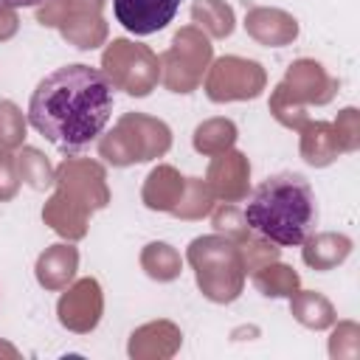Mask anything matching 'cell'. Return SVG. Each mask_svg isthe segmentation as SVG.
I'll return each instance as SVG.
<instances>
[{"mask_svg": "<svg viewBox=\"0 0 360 360\" xmlns=\"http://www.w3.org/2000/svg\"><path fill=\"white\" fill-rule=\"evenodd\" d=\"M112 115V84L90 65H62L31 93L25 121L62 152L90 146Z\"/></svg>", "mask_w": 360, "mask_h": 360, "instance_id": "cell-1", "label": "cell"}, {"mask_svg": "<svg viewBox=\"0 0 360 360\" xmlns=\"http://www.w3.org/2000/svg\"><path fill=\"white\" fill-rule=\"evenodd\" d=\"M242 214L259 236L278 248H295L315 231V191L298 172H278L256 186Z\"/></svg>", "mask_w": 360, "mask_h": 360, "instance_id": "cell-2", "label": "cell"}, {"mask_svg": "<svg viewBox=\"0 0 360 360\" xmlns=\"http://www.w3.org/2000/svg\"><path fill=\"white\" fill-rule=\"evenodd\" d=\"M53 186L56 191L42 205V222L68 242L84 239L90 217L110 205L104 166L90 158H65L53 172Z\"/></svg>", "mask_w": 360, "mask_h": 360, "instance_id": "cell-3", "label": "cell"}, {"mask_svg": "<svg viewBox=\"0 0 360 360\" xmlns=\"http://www.w3.org/2000/svg\"><path fill=\"white\" fill-rule=\"evenodd\" d=\"M186 262L197 276L200 292L214 304H231L245 290V259L236 242L222 233H208L191 239L186 248Z\"/></svg>", "mask_w": 360, "mask_h": 360, "instance_id": "cell-4", "label": "cell"}, {"mask_svg": "<svg viewBox=\"0 0 360 360\" xmlns=\"http://www.w3.org/2000/svg\"><path fill=\"white\" fill-rule=\"evenodd\" d=\"M338 93V79L326 73V68L315 59H295L284 79L276 84L270 93V115L287 127V129H301L309 115L307 104H329Z\"/></svg>", "mask_w": 360, "mask_h": 360, "instance_id": "cell-5", "label": "cell"}, {"mask_svg": "<svg viewBox=\"0 0 360 360\" xmlns=\"http://www.w3.org/2000/svg\"><path fill=\"white\" fill-rule=\"evenodd\" d=\"M172 146V129L166 121L146 112H124L110 132L98 135V158L110 166H132L163 158Z\"/></svg>", "mask_w": 360, "mask_h": 360, "instance_id": "cell-6", "label": "cell"}, {"mask_svg": "<svg viewBox=\"0 0 360 360\" xmlns=\"http://www.w3.org/2000/svg\"><path fill=\"white\" fill-rule=\"evenodd\" d=\"M101 73L112 84V90H124L127 96L143 98L160 82V62L149 45L132 39H112L101 53Z\"/></svg>", "mask_w": 360, "mask_h": 360, "instance_id": "cell-7", "label": "cell"}, {"mask_svg": "<svg viewBox=\"0 0 360 360\" xmlns=\"http://www.w3.org/2000/svg\"><path fill=\"white\" fill-rule=\"evenodd\" d=\"M214 59V45L197 25H183L172 45L158 56L160 82L172 93H191L202 84V73Z\"/></svg>", "mask_w": 360, "mask_h": 360, "instance_id": "cell-8", "label": "cell"}, {"mask_svg": "<svg viewBox=\"0 0 360 360\" xmlns=\"http://www.w3.org/2000/svg\"><path fill=\"white\" fill-rule=\"evenodd\" d=\"M264 84H267V73L256 59L219 56V59H211L202 90L214 104H225V101L259 98Z\"/></svg>", "mask_w": 360, "mask_h": 360, "instance_id": "cell-9", "label": "cell"}, {"mask_svg": "<svg viewBox=\"0 0 360 360\" xmlns=\"http://www.w3.org/2000/svg\"><path fill=\"white\" fill-rule=\"evenodd\" d=\"M101 312H104V295L96 278H79L68 284L56 304L59 323L76 335H90L98 326Z\"/></svg>", "mask_w": 360, "mask_h": 360, "instance_id": "cell-10", "label": "cell"}, {"mask_svg": "<svg viewBox=\"0 0 360 360\" xmlns=\"http://www.w3.org/2000/svg\"><path fill=\"white\" fill-rule=\"evenodd\" d=\"M205 183L214 191L217 200L222 202H239L248 197L250 188V163L242 152L228 149L211 158L208 172H205Z\"/></svg>", "mask_w": 360, "mask_h": 360, "instance_id": "cell-11", "label": "cell"}, {"mask_svg": "<svg viewBox=\"0 0 360 360\" xmlns=\"http://www.w3.org/2000/svg\"><path fill=\"white\" fill-rule=\"evenodd\" d=\"M180 8V0H112L115 20L135 37L166 28Z\"/></svg>", "mask_w": 360, "mask_h": 360, "instance_id": "cell-12", "label": "cell"}, {"mask_svg": "<svg viewBox=\"0 0 360 360\" xmlns=\"http://www.w3.org/2000/svg\"><path fill=\"white\" fill-rule=\"evenodd\" d=\"M245 31L250 39L267 48H284L298 37V20L284 8L250 6L245 11Z\"/></svg>", "mask_w": 360, "mask_h": 360, "instance_id": "cell-13", "label": "cell"}, {"mask_svg": "<svg viewBox=\"0 0 360 360\" xmlns=\"http://www.w3.org/2000/svg\"><path fill=\"white\" fill-rule=\"evenodd\" d=\"M180 343L183 335L172 321H152L129 335L127 352L135 360H166L180 349Z\"/></svg>", "mask_w": 360, "mask_h": 360, "instance_id": "cell-14", "label": "cell"}, {"mask_svg": "<svg viewBox=\"0 0 360 360\" xmlns=\"http://www.w3.org/2000/svg\"><path fill=\"white\" fill-rule=\"evenodd\" d=\"M76 270H79V250L70 242H56V245L45 248L34 267L39 287H45L51 292L65 290L76 278Z\"/></svg>", "mask_w": 360, "mask_h": 360, "instance_id": "cell-15", "label": "cell"}, {"mask_svg": "<svg viewBox=\"0 0 360 360\" xmlns=\"http://www.w3.org/2000/svg\"><path fill=\"white\" fill-rule=\"evenodd\" d=\"M183 188H186V177L174 166L160 163V166H155L146 174L143 188H141V202L149 211H166V214H172L174 205L183 197Z\"/></svg>", "mask_w": 360, "mask_h": 360, "instance_id": "cell-16", "label": "cell"}, {"mask_svg": "<svg viewBox=\"0 0 360 360\" xmlns=\"http://www.w3.org/2000/svg\"><path fill=\"white\" fill-rule=\"evenodd\" d=\"M301 245H304L301 248V259L312 270H335L352 253V239L346 233H332V231L309 233Z\"/></svg>", "mask_w": 360, "mask_h": 360, "instance_id": "cell-17", "label": "cell"}, {"mask_svg": "<svg viewBox=\"0 0 360 360\" xmlns=\"http://www.w3.org/2000/svg\"><path fill=\"white\" fill-rule=\"evenodd\" d=\"M298 132H301L298 149H301V158L309 166L323 169V166L338 160L340 146H338V138H335V129H332L329 121H307Z\"/></svg>", "mask_w": 360, "mask_h": 360, "instance_id": "cell-18", "label": "cell"}, {"mask_svg": "<svg viewBox=\"0 0 360 360\" xmlns=\"http://www.w3.org/2000/svg\"><path fill=\"white\" fill-rule=\"evenodd\" d=\"M290 312L307 329H329L338 321L332 301L318 290H295L290 295Z\"/></svg>", "mask_w": 360, "mask_h": 360, "instance_id": "cell-19", "label": "cell"}, {"mask_svg": "<svg viewBox=\"0 0 360 360\" xmlns=\"http://www.w3.org/2000/svg\"><path fill=\"white\" fill-rule=\"evenodd\" d=\"M191 22L214 39H225L233 34V8L225 0H194L191 3Z\"/></svg>", "mask_w": 360, "mask_h": 360, "instance_id": "cell-20", "label": "cell"}, {"mask_svg": "<svg viewBox=\"0 0 360 360\" xmlns=\"http://www.w3.org/2000/svg\"><path fill=\"white\" fill-rule=\"evenodd\" d=\"M250 278H253V287H256L262 295H267V298H290V295L301 287L298 273H295L290 264H281L278 259L262 264L259 270H253Z\"/></svg>", "mask_w": 360, "mask_h": 360, "instance_id": "cell-21", "label": "cell"}, {"mask_svg": "<svg viewBox=\"0 0 360 360\" xmlns=\"http://www.w3.org/2000/svg\"><path fill=\"white\" fill-rule=\"evenodd\" d=\"M236 135H239V132H236V124H233L231 118H208V121L197 124L191 141H194V149H197L200 155L214 158V155H219V152L233 149Z\"/></svg>", "mask_w": 360, "mask_h": 360, "instance_id": "cell-22", "label": "cell"}, {"mask_svg": "<svg viewBox=\"0 0 360 360\" xmlns=\"http://www.w3.org/2000/svg\"><path fill=\"white\" fill-rule=\"evenodd\" d=\"M59 34L79 51H93L104 45L107 39V22L101 14H84V17H68L65 22L56 25Z\"/></svg>", "mask_w": 360, "mask_h": 360, "instance_id": "cell-23", "label": "cell"}, {"mask_svg": "<svg viewBox=\"0 0 360 360\" xmlns=\"http://www.w3.org/2000/svg\"><path fill=\"white\" fill-rule=\"evenodd\" d=\"M141 267L155 281H174L183 273V259L169 242H149L141 250Z\"/></svg>", "mask_w": 360, "mask_h": 360, "instance_id": "cell-24", "label": "cell"}, {"mask_svg": "<svg viewBox=\"0 0 360 360\" xmlns=\"http://www.w3.org/2000/svg\"><path fill=\"white\" fill-rule=\"evenodd\" d=\"M104 0H48L37 6V22L45 28H56L68 17H84V14H101Z\"/></svg>", "mask_w": 360, "mask_h": 360, "instance_id": "cell-25", "label": "cell"}, {"mask_svg": "<svg viewBox=\"0 0 360 360\" xmlns=\"http://www.w3.org/2000/svg\"><path fill=\"white\" fill-rule=\"evenodd\" d=\"M17 158V172H20V183H28L37 191H45L53 186V166L51 160L37 149V146H22Z\"/></svg>", "mask_w": 360, "mask_h": 360, "instance_id": "cell-26", "label": "cell"}, {"mask_svg": "<svg viewBox=\"0 0 360 360\" xmlns=\"http://www.w3.org/2000/svg\"><path fill=\"white\" fill-rule=\"evenodd\" d=\"M214 191L208 188V183L202 177H186V188H183V197L180 202L174 205V217L180 219H202L211 214L214 208Z\"/></svg>", "mask_w": 360, "mask_h": 360, "instance_id": "cell-27", "label": "cell"}, {"mask_svg": "<svg viewBox=\"0 0 360 360\" xmlns=\"http://www.w3.org/2000/svg\"><path fill=\"white\" fill-rule=\"evenodd\" d=\"M211 225H214L217 233L228 236V239L236 242V245H242V242L250 236V228H248V222H245V214H242L233 202H222L219 208L214 205V208H211Z\"/></svg>", "mask_w": 360, "mask_h": 360, "instance_id": "cell-28", "label": "cell"}, {"mask_svg": "<svg viewBox=\"0 0 360 360\" xmlns=\"http://www.w3.org/2000/svg\"><path fill=\"white\" fill-rule=\"evenodd\" d=\"M25 141V115L22 110L8 101L0 98V149H17Z\"/></svg>", "mask_w": 360, "mask_h": 360, "instance_id": "cell-29", "label": "cell"}, {"mask_svg": "<svg viewBox=\"0 0 360 360\" xmlns=\"http://www.w3.org/2000/svg\"><path fill=\"white\" fill-rule=\"evenodd\" d=\"M357 354H360V326L354 321L338 323L329 338V357L332 360H354Z\"/></svg>", "mask_w": 360, "mask_h": 360, "instance_id": "cell-30", "label": "cell"}, {"mask_svg": "<svg viewBox=\"0 0 360 360\" xmlns=\"http://www.w3.org/2000/svg\"><path fill=\"white\" fill-rule=\"evenodd\" d=\"M239 250H242V259H245V270H248V273L259 270V267H262V264H267V262H276V259H278V253H281V248H278V245H273L270 239L259 236L256 231H250V236L239 245Z\"/></svg>", "mask_w": 360, "mask_h": 360, "instance_id": "cell-31", "label": "cell"}, {"mask_svg": "<svg viewBox=\"0 0 360 360\" xmlns=\"http://www.w3.org/2000/svg\"><path fill=\"white\" fill-rule=\"evenodd\" d=\"M335 129V138H338V146H340V155L343 152H354L360 146V112L354 107H346L338 112V121L332 124Z\"/></svg>", "mask_w": 360, "mask_h": 360, "instance_id": "cell-32", "label": "cell"}, {"mask_svg": "<svg viewBox=\"0 0 360 360\" xmlns=\"http://www.w3.org/2000/svg\"><path fill=\"white\" fill-rule=\"evenodd\" d=\"M20 191V172H17V158L11 149H0V202L14 200Z\"/></svg>", "mask_w": 360, "mask_h": 360, "instance_id": "cell-33", "label": "cell"}, {"mask_svg": "<svg viewBox=\"0 0 360 360\" xmlns=\"http://www.w3.org/2000/svg\"><path fill=\"white\" fill-rule=\"evenodd\" d=\"M17 28H20L17 11H14L11 6H3V3H0V42L11 39V37L17 34Z\"/></svg>", "mask_w": 360, "mask_h": 360, "instance_id": "cell-34", "label": "cell"}, {"mask_svg": "<svg viewBox=\"0 0 360 360\" xmlns=\"http://www.w3.org/2000/svg\"><path fill=\"white\" fill-rule=\"evenodd\" d=\"M3 6H11V8H37V6H42V3H48V0H0Z\"/></svg>", "mask_w": 360, "mask_h": 360, "instance_id": "cell-35", "label": "cell"}, {"mask_svg": "<svg viewBox=\"0 0 360 360\" xmlns=\"http://www.w3.org/2000/svg\"><path fill=\"white\" fill-rule=\"evenodd\" d=\"M0 354H6V357H17V349L8 346V343H0Z\"/></svg>", "mask_w": 360, "mask_h": 360, "instance_id": "cell-36", "label": "cell"}]
</instances>
